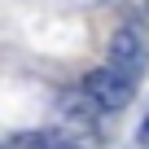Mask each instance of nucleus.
<instances>
[{"instance_id":"1","label":"nucleus","mask_w":149,"mask_h":149,"mask_svg":"<svg viewBox=\"0 0 149 149\" xmlns=\"http://www.w3.org/2000/svg\"><path fill=\"white\" fill-rule=\"evenodd\" d=\"M105 66L127 74V79H140V74L149 70V48H145V35L136 26H118L105 44Z\"/></svg>"},{"instance_id":"2","label":"nucleus","mask_w":149,"mask_h":149,"mask_svg":"<svg viewBox=\"0 0 149 149\" xmlns=\"http://www.w3.org/2000/svg\"><path fill=\"white\" fill-rule=\"evenodd\" d=\"M79 88H84L101 110H123V105H132V97H136V79H127V74H118V70H110V66L88 70Z\"/></svg>"},{"instance_id":"3","label":"nucleus","mask_w":149,"mask_h":149,"mask_svg":"<svg viewBox=\"0 0 149 149\" xmlns=\"http://www.w3.org/2000/svg\"><path fill=\"white\" fill-rule=\"evenodd\" d=\"M101 114H105V110H101L84 88H79V92H61V97H57V118H61L66 127H92Z\"/></svg>"},{"instance_id":"4","label":"nucleus","mask_w":149,"mask_h":149,"mask_svg":"<svg viewBox=\"0 0 149 149\" xmlns=\"http://www.w3.org/2000/svg\"><path fill=\"white\" fill-rule=\"evenodd\" d=\"M22 149H79V140L61 132H40V136H22Z\"/></svg>"},{"instance_id":"5","label":"nucleus","mask_w":149,"mask_h":149,"mask_svg":"<svg viewBox=\"0 0 149 149\" xmlns=\"http://www.w3.org/2000/svg\"><path fill=\"white\" fill-rule=\"evenodd\" d=\"M136 140H140V145H149V123H145V127L136 132Z\"/></svg>"}]
</instances>
